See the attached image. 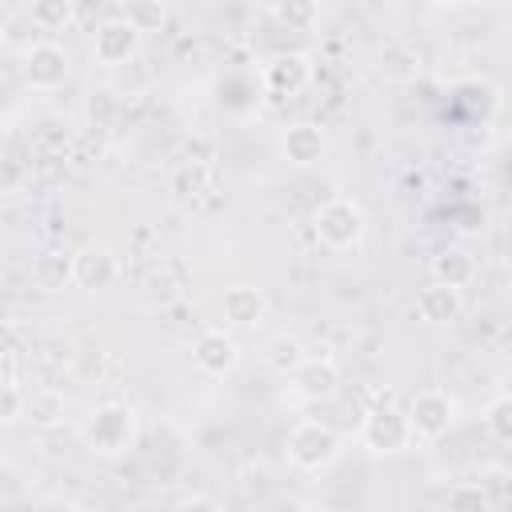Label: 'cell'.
<instances>
[{
  "mask_svg": "<svg viewBox=\"0 0 512 512\" xmlns=\"http://www.w3.org/2000/svg\"><path fill=\"white\" fill-rule=\"evenodd\" d=\"M312 232H316V240H320L328 252H352V248H360L364 236H368V216H364V208H360L356 200L332 196V200H324V204L312 212Z\"/></svg>",
  "mask_w": 512,
  "mask_h": 512,
  "instance_id": "1",
  "label": "cell"
},
{
  "mask_svg": "<svg viewBox=\"0 0 512 512\" xmlns=\"http://www.w3.org/2000/svg\"><path fill=\"white\" fill-rule=\"evenodd\" d=\"M284 456H288V464L300 468V472H324V468H332L336 456H340V432H336L332 424H324V420H304V424H296V428L288 432Z\"/></svg>",
  "mask_w": 512,
  "mask_h": 512,
  "instance_id": "2",
  "label": "cell"
},
{
  "mask_svg": "<svg viewBox=\"0 0 512 512\" xmlns=\"http://www.w3.org/2000/svg\"><path fill=\"white\" fill-rule=\"evenodd\" d=\"M360 444L372 452V456H400L408 452L416 440H412V428H408V412L400 404H372L360 420Z\"/></svg>",
  "mask_w": 512,
  "mask_h": 512,
  "instance_id": "3",
  "label": "cell"
},
{
  "mask_svg": "<svg viewBox=\"0 0 512 512\" xmlns=\"http://www.w3.org/2000/svg\"><path fill=\"white\" fill-rule=\"evenodd\" d=\"M132 436H136V412L128 404H120V400L100 404L88 416V424H84V444L96 456H120V452H128Z\"/></svg>",
  "mask_w": 512,
  "mask_h": 512,
  "instance_id": "4",
  "label": "cell"
},
{
  "mask_svg": "<svg viewBox=\"0 0 512 512\" xmlns=\"http://www.w3.org/2000/svg\"><path fill=\"white\" fill-rule=\"evenodd\" d=\"M408 428H412V440L420 444H436L440 436H448L452 420H456V400L440 388H424L408 400Z\"/></svg>",
  "mask_w": 512,
  "mask_h": 512,
  "instance_id": "5",
  "label": "cell"
},
{
  "mask_svg": "<svg viewBox=\"0 0 512 512\" xmlns=\"http://www.w3.org/2000/svg\"><path fill=\"white\" fill-rule=\"evenodd\" d=\"M20 76L32 92H56L64 88V80L72 76V56L56 44V40H40L24 52L20 60Z\"/></svg>",
  "mask_w": 512,
  "mask_h": 512,
  "instance_id": "6",
  "label": "cell"
},
{
  "mask_svg": "<svg viewBox=\"0 0 512 512\" xmlns=\"http://www.w3.org/2000/svg\"><path fill=\"white\" fill-rule=\"evenodd\" d=\"M260 84L272 100H292L312 84V60L304 52H280L260 64Z\"/></svg>",
  "mask_w": 512,
  "mask_h": 512,
  "instance_id": "7",
  "label": "cell"
},
{
  "mask_svg": "<svg viewBox=\"0 0 512 512\" xmlns=\"http://www.w3.org/2000/svg\"><path fill=\"white\" fill-rule=\"evenodd\" d=\"M120 280V256L104 244H84L72 252V284L84 292H108Z\"/></svg>",
  "mask_w": 512,
  "mask_h": 512,
  "instance_id": "8",
  "label": "cell"
},
{
  "mask_svg": "<svg viewBox=\"0 0 512 512\" xmlns=\"http://www.w3.org/2000/svg\"><path fill=\"white\" fill-rule=\"evenodd\" d=\"M140 52V32L124 20V16H108L96 24V36H92V56L108 68H120L128 64L132 56Z\"/></svg>",
  "mask_w": 512,
  "mask_h": 512,
  "instance_id": "9",
  "label": "cell"
},
{
  "mask_svg": "<svg viewBox=\"0 0 512 512\" xmlns=\"http://www.w3.org/2000/svg\"><path fill=\"white\" fill-rule=\"evenodd\" d=\"M288 380H292V392L296 396H304V400H332L336 392H340V364L336 360H328V356H304L292 372H288Z\"/></svg>",
  "mask_w": 512,
  "mask_h": 512,
  "instance_id": "10",
  "label": "cell"
},
{
  "mask_svg": "<svg viewBox=\"0 0 512 512\" xmlns=\"http://www.w3.org/2000/svg\"><path fill=\"white\" fill-rule=\"evenodd\" d=\"M240 360V344L224 332V328H208L196 336L192 344V364L204 372V376H228Z\"/></svg>",
  "mask_w": 512,
  "mask_h": 512,
  "instance_id": "11",
  "label": "cell"
},
{
  "mask_svg": "<svg viewBox=\"0 0 512 512\" xmlns=\"http://www.w3.org/2000/svg\"><path fill=\"white\" fill-rule=\"evenodd\" d=\"M324 148H328V140H324L320 124H312V120H296V124H288V128L280 132V156H284L292 168H312V164H320V160H324Z\"/></svg>",
  "mask_w": 512,
  "mask_h": 512,
  "instance_id": "12",
  "label": "cell"
},
{
  "mask_svg": "<svg viewBox=\"0 0 512 512\" xmlns=\"http://www.w3.org/2000/svg\"><path fill=\"white\" fill-rule=\"evenodd\" d=\"M220 316L232 328H256L268 316V296L256 284H228L220 296Z\"/></svg>",
  "mask_w": 512,
  "mask_h": 512,
  "instance_id": "13",
  "label": "cell"
},
{
  "mask_svg": "<svg viewBox=\"0 0 512 512\" xmlns=\"http://www.w3.org/2000/svg\"><path fill=\"white\" fill-rule=\"evenodd\" d=\"M464 312V288H448V284H428L416 292V316L424 324H452Z\"/></svg>",
  "mask_w": 512,
  "mask_h": 512,
  "instance_id": "14",
  "label": "cell"
},
{
  "mask_svg": "<svg viewBox=\"0 0 512 512\" xmlns=\"http://www.w3.org/2000/svg\"><path fill=\"white\" fill-rule=\"evenodd\" d=\"M32 428H60L64 424V416H68V396L60 392V388H52V384H44V388H32V392H24V412H20Z\"/></svg>",
  "mask_w": 512,
  "mask_h": 512,
  "instance_id": "15",
  "label": "cell"
},
{
  "mask_svg": "<svg viewBox=\"0 0 512 512\" xmlns=\"http://www.w3.org/2000/svg\"><path fill=\"white\" fill-rule=\"evenodd\" d=\"M432 280L448 284V288H468L476 280V256L468 248H460V244H444L432 256Z\"/></svg>",
  "mask_w": 512,
  "mask_h": 512,
  "instance_id": "16",
  "label": "cell"
},
{
  "mask_svg": "<svg viewBox=\"0 0 512 512\" xmlns=\"http://www.w3.org/2000/svg\"><path fill=\"white\" fill-rule=\"evenodd\" d=\"M32 280L40 292H64L72 284V252L64 248H48L32 260Z\"/></svg>",
  "mask_w": 512,
  "mask_h": 512,
  "instance_id": "17",
  "label": "cell"
},
{
  "mask_svg": "<svg viewBox=\"0 0 512 512\" xmlns=\"http://www.w3.org/2000/svg\"><path fill=\"white\" fill-rule=\"evenodd\" d=\"M212 164L208 160H184L176 172H172V192L180 196V200H204L208 192H212Z\"/></svg>",
  "mask_w": 512,
  "mask_h": 512,
  "instance_id": "18",
  "label": "cell"
},
{
  "mask_svg": "<svg viewBox=\"0 0 512 512\" xmlns=\"http://www.w3.org/2000/svg\"><path fill=\"white\" fill-rule=\"evenodd\" d=\"M28 16L44 32H64L76 20V0H32L28 4Z\"/></svg>",
  "mask_w": 512,
  "mask_h": 512,
  "instance_id": "19",
  "label": "cell"
},
{
  "mask_svg": "<svg viewBox=\"0 0 512 512\" xmlns=\"http://www.w3.org/2000/svg\"><path fill=\"white\" fill-rule=\"evenodd\" d=\"M472 484L492 500V508H504L508 496H512V472L504 464H480L476 476H472Z\"/></svg>",
  "mask_w": 512,
  "mask_h": 512,
  "instance_id": "20",
  "label": "cell"
},
{
  "mask_svg": "<svg viewBox=\"0 0 512 512\" xmlns=\"http://www.w3.org/2000/svg\"><path fill=\"white\" fill-rule=\"evenodd\" d=\"M484 432L496 440V444H512V396L508 392H500V396H492L488 404H484Z\"/></svg>",
  "mask_w": 512,
  "mask_h": 512,
  "instance_id": "21",
  "label": "cell"
},
{
  "mask_svg": "<svg viewBox=\"0 0 512 512\" xmlns=\"http://www.w3.org/2000/svg\"><path fill=\"white\" fill-rule=\"evenodd\" d=\"M124 20L140 36H148V32H160L168 24V8L160 0H124Z\"/></svg>",
  "mask_w": 512,
  "mask_h": 512,
  "instance_id": "22",
  "label": "cell"
},
{
  "mask_svg": "<svg viewBox=\"0 0 512 512\" xmlns=\"http://www.w3.org/2000/svg\"><path fill=\"white\" fill-rule=\"evenodd\" d=\"M304 356H308V348H304V340H296V336H276V340H268V348H264L268 368L280 372V376H288Z\"/></svg>",
  "mask_w": 512,
  "mask_h": 512,
  "instance_id": "23",
  "label": "cell"
},
{
  "mask_svg": "<svg viewBox=\"0 0 512 512\" xmlns=\"http://www.w3.org/2000/svg\"><path fill=\"white\" fill-rule=\"evenodd\" d=\"M276 20L292 32H308L320 20V0H276Z\"/></svg>",
  "mask_w": 512,
  "mask_h": 512,
  "instance_id": "24",
  "label": "cell"
},
{
  "mask_svg": "<svg viewBox=\"0 0 512 512\" xmlns=\"http://www.w3.org/2000/svg\"><path fill=\"white\" fill-rule=\"evenodd\" d=\"M116 112H120V100H116V92H112V88H92V92H88L84 116H88V124H92V128H112Z\"/></svg>",
  "mask_w": 512,
  "mask_h": 512,
  "instance_id": "25",
  "label": "cell"
},
{
  "mask_svg": "<svg viewBox=\"0 0 512 512\" xmlns=\"http://www.w3.org/2000/svg\"><path fill=\"white\" fill-rule=\"evenodd\" d=\"M456 96H460L464 108H472V112H480V116H488V112L496 108V88L484 84V80H468V84H460Z\"/></svg>",
  "mask_w": 512,
  "mask_h": 512,
  "instance_id": "26",
  "label": "cell"
},
{
  "mask_svg": "<svg viewBox=\"0 0 512 512\" xmlns=\"http://www.w3.org/2000/svg\"><path fill=\"white\" fill-rule=\"evenodd\" d=\"M20 412H24V392H20V380H0V424L20 420Z\"/></svg>",
  "mask_w": 512,
  "mask_h": 512,
  "instance_id": "27",
  "label": "cell"
},
{
  "mask_svg": "<svg viewBox=\"0 0 512 512\" xmlns=\"http://www.w3.org/2000/svg\"><path fill=\"white\" fill-rule=\"evenodd\" d=\"M448 504L452 508H476V512H492V500L476 488V484H456L452 492H448Z\"/></svg>",
  "mask_w": 512,
  "mask_h": 512,
  "instance_id": "28",
  "label": "cell"
},
{
  "mask_svg": "<svg viewBox=\"0 0 512 512\" xmlns=\"http://www.w3.org/2000/svg\"><path fill=\"white\" fill-rule=\"evenodd\" d=\"M0 352H8V356H20V336H16L8 324L0 328Z\"/></svg>",
  "mask_w": 512,
  "mask_h": 512,
  "instance_id": "29",
  "label": "cell"
},
{
  "mask_svg": "<svg viewBox=\"0 0 512 512\" xmlns=\"http://www.w3.org/2000/svg\"><path fill=\"white\" fill-rule=\"evenodd\" d=\"M432 4H456V0H432Z\"/></svg>",
  "mask_w": 512,
  "mask_h": 512,
  "instance_id": "30",
  "label": "cell"
},
{
  "mask_svg": "<svg viewBox=\"0 0 512 512\" xmlns=\"http://www.w3.org/2000/svg\"><path fill=\"white\" fill-rule=\"evenodd\" d=\"M0 44H4V24H0Z\"/></svg>",
  "mask_w": 512,
  "mask_h": 512,
  "instance_id": "31",
  "label": "cell"
},
{
  "mask_svg": "<svg viewBox=\"0 0 512 512\" xmlns=\"http://www.w3.org/2000/svg\"><path fill=\"white\" fill-rule=\"evenodd\" d=\"M120 4H124V0H120Z\"/></svg>",
  "mask_w": 512,
  "mask_h": 512,
  "instance_id": "32",
  "label": "cell"
}]
</instances>
